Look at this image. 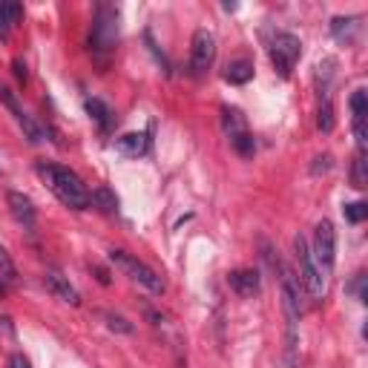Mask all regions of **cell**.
Listing matches in <instances>:
<instances>
[{
    "mask_svg": "<svg viewBox=\"0 0 368 368\" xmlns=\"http://www.w3.org/2000/svg\"><path fill=\"white\" fill-rule=\"evenodd\" d=\"M89 196H92V204H98L104 213H118V199H116V193L110 187H98Z\"/></svg>",
    "mask_w": 368,
    "mask_h": 368,
    "instance_id": "ac0fdd59",
    "label": "cell"
},
{
    "mask_svg": "<svg viewBox=\"0 0 368 368\" xmlns=\"http://www.w3.org/2000/svg\"><path fill=\"white\" fill-rule=\"evenodd\" d=\"M116 147H118V152L130 155V159H138V155H144V152H147L150 138H147L144 133H127V135H121V138L116 141Z\"/></svg>",
    "mask_w": 368,
    "mask_h": 368,
    "instance_id": "4fadbf2b",
    "label": "cell"
},
{
    "mask_svg": "<svg viewBox=\"0 0 368 368\" xmlns=\"http://www.w3.org/2000/svg\"><path fill=\"white\" fill-rule=\"evenodd\" d=\"M313 162H317V165L311 167V173H313V176H320V173H328V170L334 167V159H331L328 152H325V155H317V159H313Z\"/></svg>",
    "mask_w": 368,
    "mask_h": 368,
    "instance_id": "d4e9b609",
    "label": "cell"
},
{
    "mask_svg": "<svg viewBox=\"0 0 368 368\" xmlns=\"http://www.w3.org/2000/svg\"><path fill=\"white\" fill-rule=\"evenodd\" d=\"M84 107H87V113H89V118L104 130V133H107L110 127H113V121H116V116H113V110L107 107V104H104L101 98H87V104H84Z\"/></svg>",
    "mask_w": 368,
    "mask_h": 368,
    "instance_id": "5bb4252c",
    "label": "cell"
},
{
    "mask_svg": "<svg viewBox=\"0 0 368 368\" xmlns=\"http://www.w3.org/2000/svg\"><path fill=\"white\" fill-rule=\"evenodd\" d=\"M230 144H233V150L239 152V155H253V150H256V141H253V135L250 133H239V135H233L230 138Z\"/></svg>",
    "mask_w": 368,
    "mask_h": 368,
    "instance_id": "7402d4cb",
    "label": "cell"
},
{
    "mask_svg": "<svg viewBox=\"0 0 368 368\" xmlns=\"http://www.w3.org/2000/svg\"><path fill=\"white\" fill-rule=\"evenodd\" d=\"M0 296H4V285H0Z\"/></svg>",
    "mask_w": 368,
    "mask_h": 368,
    "instance_id": "f1b7e54d",
    "label": "cell"
},
{
    "mask_svg": "<svg viewBox=\"0 0 368 368\" xmlns=\"http://www.w3.org/2000/svg\"><path fill=\"white\" fill-rule=\"evenodd\" d=\"M110 262H113V265H116L121 274H127L133 282H138L141 288H147L150 294H165V282H162V277L155 274L150 265H144L141 259H135L133 253L113 247V250H110Z\"/></svg>",
    "mask_w": 368,
    "mask_h": 368,
    "instance_id": "3957f363",
    "label": "cell"
},
{
    "mask_svg": "<svg viewBox=\"0 0 368 368\" xmlns=\"http://www.w3.org/2000/svg\"><path fill=\"white\" fill-rule=\"evenodd\" d=\"M12 69H15V75H18L21 81H26V67H23V61H12Z\"/></svg>",
    "mask_w": 368,
    "mask_h": 368,
    "instance_id": "83f0119b",
    "label": "cell"
},
{
    "mask_svg": "<svg viewBox=\"0 0 368 368\" xmlns=\"http://www.w3.org/2000/svg\"><path fill=\"white\" fill-rule=\"evenodd\" d=\"M38 176L43 179V184L52 193H55V199L61 204H67L72 210H87L92 204V196L87 190V184L69 167H61V165H38Z\"/></svg>",
    "mask_w": 368,
    "mask_h": 368,
    "instance_id": "6da1fadb",
    "label": "cell"
},
{
    "mask_svg": "<svg viewBox=\"0 0 368 368\" xmlns=\"http://www.w3.org/2000/svg\"><path fill=\"white\" fill-rule=\"evenodd\" d=\"M228 285H230L239 296H256V294H259V274L250 271V268L233 271V274L228 277Z\"/></svg>",
    "mask_w": 368,
    "mask_h": 368,
    "instance_id": "7c38bea8",
    "label": "cell"
},
{
    "mask_svg": "<svg viewBox=\"0 0 368 368\" xmlns=\"http://www.w3.org/2000/svg\"><path fill=\"white\" fill-rule=\"evenodd\" d=\"M268 55H271L274 69H277L282 78H291V72H294V67H296V61H299V55H302V43H299V38L291 35V32H277V35L271 38Z\"/></svg>",
    "mask_w": 368,
    "mask_h": 368,
    "instance_id": "5b68a950",
    "label": "cell"
},
{
    "mask_svg": "<svg viewBox=\"0 0 368 368\" xmlns=\"http://www.w3.org/2000/svg\"><path fill=\"white\" fill-rule=\"evenodd\" d=\"M313 259H317L320 271H331L334 259H337V230L328 219H323L317 228H313Z\"/></svg>",
    "mask_w": 368,
    "mask_h": 368,
    "instance_id": "8992f818",
    "label": "cell"
},
{
    "mask_svg": "<svg viewBox=\"0 0 368 368\" xmlns=\"http://www.w3.org/2000/svg\"><path fill=\"white\" fill-rule=\"evenodd\" d=\"M294 250H296V259H299V282H302V288H305L313 299H323V296H325V277H323L317 259H313V253H311V247H308V239H305L302 233H296Z\"/></svg>",
    "mask_w": 368,
    "mask_h": 368,
    "instance_id": "277c9868",
    "label": "cell"
},
{
    "mask_svg": "<svg viewBox=\"0 0 368 368\" xmlns=\"http://www.w3.org/2000/svg\"><path fill=\"white\" fill-rule=\"evenodd\" d=\"M6 204H9V210H12V216H15L23 228H32V225H35V204H32L29 196H23V193H18V190H9V193H6Z\"/></svg>",
    "mask_w": 368,
    "mask_h": 368,
    "instance_id": "8fae6325",
    "label": "cell"
},
{
    "mask_svg": "<svg viewBox=\"0 0 368 368\" xmlns=\"http://www.w3.org/2000/svg\"><path fill=\"white\" fill-rule=\"evenodd\" d=\"M351 113H354L357 147L365 150V116H368V92H365V89H354V92H351Z\"/></svg>",
    "mask_w": 368,
    "mask_h": 368,
    "instance_id": "30bf717a",
    "label": "cell"
},
{
    "mask_svg": "<svg viewBox=\"0 0 368 368\" xmlns=\"http://www.w3.org/2000/svg\"><path fill=\"white\" fill-rule=\"evenodd\" d=\"M216 61V38L207 29L193 32V46H190V69L193 75H204Z\"/></svg>",
    "mask_w": 368,
    "mask_h": 368,
    "instance_id": "52a82bcc",
    "label": "cell"
},
{
    "mask_svg": "<svg viewBox=\"0 0 368 368\" xmlns=\"http://www.w3.org/2000/svg\"><path fill=\"white\" fill-rule=\"evenodd\" d=\"M104 320H107V328L110 331H121V334H133V325L124 320V317H116V313H104Z\"/></svg>",
    "mask_w": 368,
    "mask_h": 368,
    "instance_id": "cb8c5ba5",
    "label": "cell"
},
{
    "mask_svg": "<svg viewBox=\"0 0 368 368\" xmlns=\"http://www.w3.org/2000/svg\"><path fill=\"white\" fill-rule=\"evenodd\" d=\"M9 368H32V365H29V359H26L23 354H15V357L9 359Z\"/></svg>",
    "mask_w": 368,
    "mask_h": 368,
    "instance_id": "4316f807",
    "label": "cell"
},
{
    "mask_svg": "<svg viewBox=\"0 0 368 368\" xmlns=\"http://www.w3.org/2000/svg\"><path fill=\"white\" fill-rule=\"evenodd\" d=\"M21 15H23L21 4H6V0H0V40H6L12 35V26L21 21Z\"/></svg>",
    "mask_w": 368,
    "mask_h": 368,
    "instance_id": "9a60e30c",
    "label": "cell"
},
{
    "mask_svg": "<svg viewBox=\"0 0 368 368\" xmlns=\"http://www.w3.org/2000/svg\"><path fill=\"white\" fill-rule=\"evenodd\" d=\"M317 127H320L323 133H331V130H334V107H331V101H323V104H320Z\"/></svg>",
    "mask_w": 368,
    "mask_h": 368,
    "instance_id": "603a6c76",
    "label": "cell"
},
{
    "mask_svg": "<svg viewBox=\"0 0 368 368\" xmlns=\"http://www.w3.org/2000/svg\"><path fill=\"white\" fill-rule=\"evenodd\" d=\"M342 216H345L351 225H359V222L368 216V204H365V201H351V204H342Z\"/></svg>",
    "mask_w": 368,
    "mask_h": 368,
    "instance_id": "44dd1931",
    "label": "cell"
},
{
    "mask_svg": "<svg viewBox=\"0 0 368 368\" xmlns=\"http://www.w3.org/2000/svg\"><path fill=\"white\" fill-rule=\"evenodd\" d=\"M0 271H4L6 279H15V265H12V259H9V253H6L4 245H0Z\"/></svg>",
    "mask_w": 368,
    "mask_h": 368,
    "instance_id": "484cf974",
    "label": "cell"
},
{
    "mask_svg": "<svg viewBox=\"0 0 368 368\" xmlns=\"http://www.w3.org/2000/svg\"><path fill=\"white\" fill-rule=\"evenodd\" d=\"M365 150H357V159H354V167H351V184L357 190H365L368 184V173H365Z\"/></svg>",
    "mask_w": 368,
    "mask_h": 368,
    "instance_id": "ffe728a7",
    "label": "cell"
},
{
    "mask_svg": "<svg viewBox=\"0 0 368 368\" xmlns=\"http://www.w3.org/2000/svg\"><path fill=\"white\" fill-rule=\"evenodd\" d=\"M222 124H225V133H228V138H233V135H239V133H247L245 116H242L239 110H230V107H225V110H222Z\"/></svg>",
    "mask_w": 368,
    "mask_h": 368,
    "instance_id": "e0dca14e",
    "label": "cell"
},
{
    "mask_svg": "<svg viewBox=\"0 0 368 368\" xmlns=\"http://www.w3.org/2000/svg\"><path fill=\"white\" fill-rule=\"evenodd\" d=\"M250 78H253V64L247 58H236L225 67V81L230 84H247Z\"/></svg>",
    "mask_w": 368,
    "mask_h": 368,
    "instance_id": "2e32d148",
    "label": "cell"
},
{
    "mask_svg": "<svg viewBox=\"0 0 368 368\" xmlns=\"http://www.w3.org/2000/svg\"><path fill=\"white\" fill-rule=\"evenodd\" d=\"M357 29H359L357 18H334V21H331V32H334L337 40H351Z\"/></svg>",
    "mask_w": 368,
    "mask_h": 368,
    "instance_id": "d6986e66",
    "label": "cell"
},
{
    "mask_svg": "<svg viewBox=\"0 0 368 368\" xmlns=\"http://www.w3.org/2000/svg\"><path fill=\"white\" fill-rule=\"evenodd\" d=\"M89 46H92V52H98V55H110V52L118 46V12H116V6L101 4L95 9Z\"/></svg>",
    "mask_w": 368,
    "mask_h": 368,
    "instance_id": "7a4b0ae2",
    "label": "cell"
},
{
    "mask_svg": "<svg viewBox=\"0 0 368 368\" xmlns=\"http://www.w3.org/2000/svg\"><path fill=\"white\" fill-rule=\"evenodd\" d=\"M0 101H4V107L15 116V121L21 124V130H23V135L32 141V144H40V141H46V133H43V127L21 107V101L15 98V92L9 89V87H4V84H0Z\"/></svg>",
    "mask_w": 368,
    "mask_h": 368,
    "instance_id": "ba28073f",
    "label": "cell"
},
{
    "mask_svg": "<svg viewBox=\"0 0 368 368\" xmlns=\"http://www.w3.org/2000/svg\"><path fill=\"white\" fill-rule=\"evenodd\" d=\"M43 282H46V288L55 294L61 302H67V305H81V294H78V288L61 274V271H46V277H43Z\"/></svg>",
    "mask_w": 368,
    "mask_h": 368,
    "instance_id": "9c48e42d",
    "label": "cell"
}]
</instances>
